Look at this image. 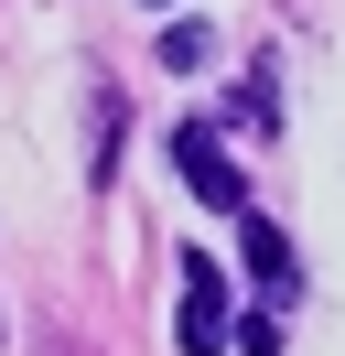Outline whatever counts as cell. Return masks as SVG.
I'll use <instances>...</instances> for the list:
<instances>
[{
    "label": "cell",
    "mask_w": 345,
    "mask_h": 356,
    "mask_svg": "<svg viewBox=\"0 0 345 356\" xmlns=\"http://www.w3.org/2000/svg\"><path fill=\"white\" fill-rule=\"evenodd\" d=\"M227 281H216V259H194V248H184V291H172V346H184V356H216V346H227Z\"/></svg>",
    "instance_id": "cell-1"
},
{
    "label": "cell",
    "mask_w": 345,
    "mask_h": 356,
    "mask_svg": "<svg viewBox=\"0 0 345 356\" xmlns=\"http://www.w3.org/2000/svg\"><path fill=\"white\" fill-rule=\"evenodd\" d=\"M172 173H184L205 205H227V216L248 205V173L227 162V140H216V130H172Z\"/></svg>",
    "instance_id": "cell-2"
},
{
    "label": "cell",
    "mask_w": 345,
    "mask_h": 356,
    "mask_svg": "<svg viewBox=\"0 0 345 356\" xmlns=\"http://www.w3.org/2000/svg\"><path fill=\"white\" fill-rule=\"evenodd\" d=\"M248 270H259V291H270V302H291V291H302V270H291V238H280L270 216H248Z\"/></svg>",
    "instance_id": "cell-3"
},
{
    "label": "cell",
    "mask_w": 345,
    "mask_h": 356,
    "mask_svg": "<svg viewBox=\"0 0 345 356\" xmlns=\"http://www.w3.org/2000/svg\"><path fill=\"white\" fill-rule=\"evenodd\" d=\"M227 346H237V356H280V324H270V313H248V324H237Z\"/></svg>",
    "instance_id": "cell-4"
}]
</instances>
